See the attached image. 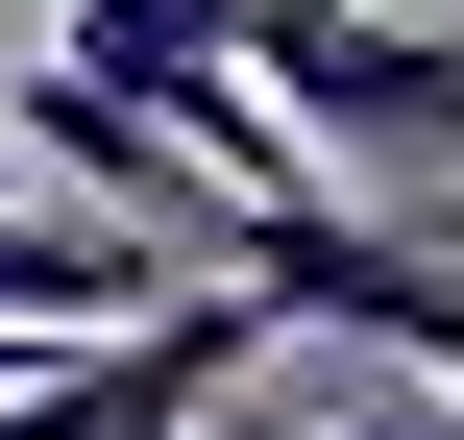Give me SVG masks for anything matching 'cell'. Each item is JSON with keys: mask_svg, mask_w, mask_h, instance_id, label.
<instances>
[{"mask_svg": "<svg viewBox=\"0 0 464 440\" xmlns=\"http://www.w3.org/2000/svg\"><path fill=\"white\" fill-rule=\"evenodd\" d=\"M318 440H464V392H416V367H367V392H318Z\"/></svg>", "mask_w": 464, "mask_h": 440, "instance_id": "obj_3", "label": "cell"}, {"mask_svg": "<svg viewBox=\"0 0 464 440\" xmlns=\"http://www.w3.org/2000/svg\"><path fill=\"white\" fill-rule=\"evenodd\" d=\"M24 73H73L98 122H147V147H171L220 220H245V196H294V122L245 98V0H73Z\"/></svg>", "mask_w": 464, "mask_h": 440, "instance_id": "obj_1", "label": "cell"}, {"mask_svg": "<svg viewBox=\"0 0 464 440\" xmlns=\"http://www.w3.org/2000/svg\"><path fill=\"white\" fill-rule=\"evenodd\" d=\"M245 98L294 122V171H464V49L392 0H245Z\"/></svg>", "mask_w": 464, "mask_h": 440, "instance_id": "obj_2", "label": "cell"}]
</instances>
